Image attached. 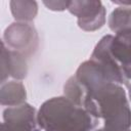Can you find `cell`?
<instances>
[{
	"label": "cell",
	"mask_w": 131,
	"mask_h": 131,
	"mask_svg": "<svg viewBox=\"0 0 131 131\" xmlns=\"http://www.w3.org/2000/svg\"><path fill=\"white\" fill-rule=\"evenodd\" d=\"M28 74L27 57L21 53L6 47L1 42V84L5 83L9 77L23 80Z\"/></svg>",
	"instance_id": "obj_7"
},
{
	"label": "cell",
	"mask_w": 131,
	"mask_h": 131,
	"mask_svg": "<svg viewBox=\"0 0 131 131\" xmlns=\"http://www.w3.org/2000/svg\"><path fill=\"white\" fill-rule=\"evenodd\" d=\"M111 53L123 69L131 68V29L116 33L111 42Z\"/></svg>",
	"instance_id": "obj_8"
},
{
	"label": "cell",
	"mask_w": 131,
	"mask_h": 131,
	"mask_svg": "<svg viewBox=\"0 0 131 131\" xmlns=\"http://www.w3.org/2000/svg\"><path fill=\"white\" fill-rule=\"evenodd\" d=\"M37 122L43 131H92L98 119L66 96H58L41 104Z\"/></svg>",
	"instance_id": "obj_2"
},
{
	"label": "cell",
	"mask_w": 131,
	"mask_h": 131,
	"mask_svg": "<svg viewBox=\"0 0 131 131\" xmlns=\"http://www.w3.org/2000/svg\"><path fill=\"white\" fill-rule=\"evenodd\" d=\"M27 91L24 84L19 81H9L1 84L0 103L1 105L17 106L26 102Z\"/></svg>",
	"instance_id": "obj_9"
},
{
	"label": "cell",
	"mask_w": 131,
	"mask_h": 131,
	"mask_svg": "<svg viewBox=\"0 0 131 131\" xmlns=\"http://www.w3.org/2000/svg\"><path fill=\"white\" fill-rule=\"evenodd\" d=\"M127 88H128V90H129V96H130V99H131V85L128 86Z\"/></svg>",
	"instance_id": "obj_15"
},
{
	"label": "cell",
	"mask_w": 131,
	"mask_h": 131,
	"mask_svg": "<svg viewBox=\"0 0 131 131\" xmlns=\"http://www.w3.org/2000/svg\"><path fill=\"white\" fill-rule=\"evenodd\" d=\"M96 131H131V130L130 129H126V130H111V129H107L105 127H102V128H100V129H98Z\"/></svg>",
	"instance_id": "obj_14"
},
{
	"label": "cell",
	"mask_w": 131,
	"mask_h": 131,
	"mask_svg": "<svg viewBox=\"0 0 131 131\" xmlns=\"http://www.w3.org/2000/svg\"><path fill=\"white\" fill-rule=\"evenodd\" d=\"M124 84L127 87L131 85V68L124 71Z\"/></svg>",
	"instance_id": "obj_13"
},
{
	"label": "cell",
	"mask_w": 131,
	"mask_h": 131,
	"mask_svg": "<svg viewBox=\"0 0 131 131\" xmlns=\"http://www.w3.org/2000/svg\"><path fill=\"white\" fill-rule=\"evenodd\" d=\"M10 11L16 21H32L38 13V4L30 0H12L9 2Z\"/></svg>",
	"instance_id": "obj_10"
},
{
	"label": "cell",
	"mask_w": 131,
	"mask_h": 131,
	"mask_svg": "<svg viewBox=\"0 0 131 131\" xmlns=\"http://www.w3.org/2000/svg\"><path fill=\"white\" fill-rule=\"evenodd\" d=\"M108 27L115 33L131 29V7L125 5L115 8L108 16Z\"/></svg>",
	"instance_id": "obj_11"
},
{
	"label": "cell",
	"mask_w": 131,
	"mask_h": 131,
	"mask_svg": "<svg viewBox=\"0 0 131 131\" xmlns=\"http://www.w3.org/2000/svg\"><path fill=\"white\" fill-rule=\"evenodd\" d=\"M2 117L1 131H40L36 110L29 103L5 108Z\"/></svg>",
	"instance_id": "obj_5"
},
{
	"label": "cell",
	"mask_w": 131,
	"mask_h": 131,
	"mask_svg": "<svg viewBox=\"0 0 131 131\" xmlns=\"http://www.w3.org/2000/svg\"><path fill=\"white\" fill-rule=\"evenodd\" d=\"M43 4L50 10L62 11L64 9H68L70 1H43Z\"/></svg>",
	"instance_id": "obj_12"
},
{
	"label": "cell",
	"mask_w": 131,
	"mask_h": 131,
	"mask_svg": "<svg viewBox=\"0 0 131 131\" xmlns=\"http://www.w3.org/2000/svg\"><path fill=\"white\" fill-rule=\"evenodd\" d=\"M83 108L95 118L102 119L111 130H126L131 127V108L126 92L120 84L107 82L87 92Z\"/></svg>",
	"instance_id": "obj_1"
},
{
	"label": "cell",
	"mask_w": 131,
	"mask_h": 131,
	"mask_svg": "<svg viewBox=\"0 0 131 131\" xmlns=\"http://www.w3.org/2000/svg\"><path fill=\"white\" fill-rule=\"evenodd\" d=\"M68 10L77 16L80 29L93 32L105 24L106 10L99 0H74L70 1Z\"/></svg>",
	"instance_id": "obj_4"
},
{
	"label": "cell",
	"mask_w": 131,
	"mask_h": 131,
	"mask_svg": "<svg viewBox=\"0 0 131 131\" xmlns=\"http://www.w3.org/2000/svg\"><path fill=\"white\" fill-rule=\"evenodd\" d=\"M112 40L113 35L103 36L95 45L90 59L99 66V68L104 72V74L113 83L121 85L124 84L123 69L119 66L111 53Z\"/></svg>",
	"instance_id": "obj_6"
},
{
	"label": "cell",
	"mask_w": 131,
	"mask_h": 131,
	"mask_svg": "<svg viewBox=\"0 0 131 131\" xmlns=\"http://www.w3.org/2000/svg\"><path fill=\"white\" fill-rule=\"evenodd\" d=\"M2 41L8 48L15 50L27 58L32 56L39 45V37L35 27L29 23L14 21L3 33Z\"/></svg>",
	"instance_id": "obj_3"
}]
</instances>
